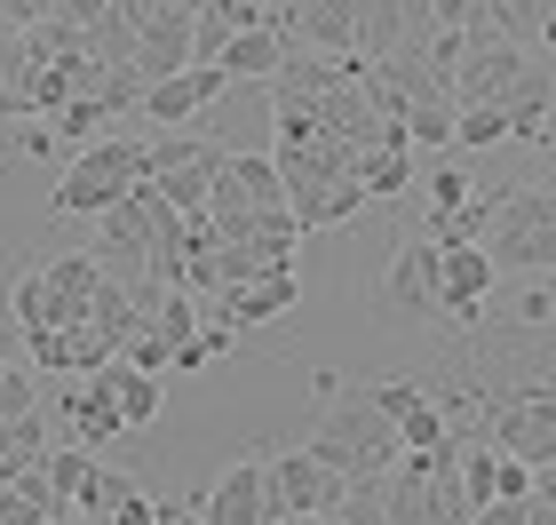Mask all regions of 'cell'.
<instances>
[{"mask_svg":"<svg viewBox=\"0 0 556 525\" xmlns=\"http://www.w3.org/2000/svg\"><path fill=\"white\" fill-rule=\"evenodd\" d=\"M311 454L326 470H342V478H382L406 446H397V422L374 407V390H334V398H326L318 438H311Z\"/></svg>","mask_w":556,"mask_h":525,"instance_id":"cell-1","label":"cell"},{"mask_svg":"<svg viewBox=\"0 0 556 525\" xmlns=\"http://www.w3.org/2000/svg\"><path fill=\"white\" fill-rule=\"evenodd\" d=\"M112 271L96 263V255H48L33 263L16 279L9 295V311H16V327L24 335H56V327H88V311H96V287H104Z\"/></svg>","mask_w":556,"mask_h":525,"instance_id":"cell-2","label":"cell"},{"mask_svg":"<svg viewBox=\"0 0 556 525\" xmlns=\"http://www.w3.org/2000/svg\"><path fill=\"white\" fill-rule=\"evenodd\" d=\"M485 255L493 271H556V191L548 184H509L493 191V223H485Z\"/></svg>","mask_w":556,"mask_h":525,"instance_id":"cell-3","label":"cell"},{"mask_svg":"<svg viewBox=\"0 0 556 525\" xmlns=\"http://www.w3.org/2000/svg\"><path fill=\"white\" fill-rule=\"evenodd\" d=\"M143 175H151V152H143V143H136V136H104V143H88V152L56 175V199H48V208L72 215V223H96L112 199H128Z\"/></svg>","mask_w":556,"mask_h":525,"instance_id":"cell-4","label":"cell"},{"mask_svg":"<svg viewBox=\"0 0 556 525\" xmlns=\"http://www.w3.org/2000/svg\"><path fill=\"white\" fill-rule=\"evenodd\" d=\"M493 454H509L525 470L556 462V390H509L493 407Z\"/></svg>","mask_w":556,"mask_h":525,"instance_id":"cell-5","label":"cell"},{"mask_svg":"<svg viewBox=\"0 0 556 525\" xmlns=\"http://www.w3.org/2000/svg\"><path fill=\"white\" fill-rule=\"evenodd\" d=\"M525 72V48L501 33H462V57H453V104H501Z\"/></svg>","mask_w":556,"mask_h":525,"instance_id":"cell-6","label":"cell"},{"mask_svg":"<svg viewBox=\"0 0 556 525\" xmlns=\"http://www.w3.org/2000/svg\"><path fill=\"white\" fill-rule=\"evenodd\" d=\"M493 255H485V239H438V311L445 318H485V295H493Z\"/></svg>","mask_w":556,"mask_h":525,"instance_id":"cell-7","label":"cell"},{"mask_svg":"<svg viewBox=\"0 0 556 525\" xmlns=\"http://www.w3.org/2000/svg\"><path fill=\"white\" fill-rule=\"evenodd\" d=\"M270 470V502H278V517H326L342 502V470H326L311 446H294V454H278V462H263Z\"/></svg>","mask_w":556,"mask_h":525,"instance_id":"cell-8","label":"cell"},{"mask_svg":"<svg viewBox=\"0 0 556 525\" xmlns=\"http://www.w3.org/2000/svg\"><path fill=\"white\" fill-rule=\"evenodd\" d=\"M199 525H287L278 502H270V470L263 462H231L207 493H199Z\"/></svg>","mask_w":556,"mask_h":525,"instance_id":"cell-9","label":"cell"},{"mask_svg":"<svg viewBox=\"0 0 556 525\" xmlns=\"http://www.w3.org/2000/svg\"><path fill=\"white\" fill-rule=\"evenodd\" d=\"M223 88H231V72H223V64H184V72H167V80H143V104L136 112L160 120V128H191Z\"/></svg>","mask_w":556,"mask_h":525,"instance_id":"cell-10","label":"cell"},{"mask_svg":"<svg viewBox=\"0 0 556 525\" xmlns=\"http://www.w3.org/2000/svg\"><path fill=\"white\" fill-rule=\"evenodd\" d=\"M382 303L390 311H406V318H429L438 311V239H397V255L382 271Z\"/></svg>","mask_w":556,"mask_h":525,"instance_id":"cell-11","label":"cell"},{"mask_svg":"<svg viewBox=\"0 0 556 525\" xmlns=\"http://www.w3.org/2000/svg\"><path fill=\"white\" fill-rule=\"evenodd\" d=\"M184 64H191V0H175V9H151L136 24V72L143 80H167Z\"/></svg>","mask_w":556,"mask_h":525,"instance_id":"cell-12","label":"cell"},{"mask_svg":"<svg viewBox=\"0 0 556 525\" xmlns=\"http://www.w3.org/2000/svg\"><path fill=\"white\" fill-rule=\"evenodd\" d=\"M374 407H382L397 422V446H414V454H429V446H445V407L429 398L421 383H374Z\"/></svg>","mask_w":556,"mask_h":525,"instance_id":"cell-13","label":"cell"},{"mask_svg":"<svg viewBox=\"0 0 556 525\" xmlns=\"http://www.w3.org/2000/svg\"><path fill=\"white\" fill-rule=\"evenodd\" d=\"M72 383L80 390H64L56 398V414H64V430H72V446H88V454H104V446L128 430V422H119V407H112V390L96 383V374H72Z\"/></svg>","mask_w":556,"mask_h":525,"instance_id":"cell-14","label":"cell"},{"mask_svg":"<svg viewBox=\"0 0 556 525\" xmlns=\"http://www.w3.org/2000/svg\"><path fill=\"white\" fill-rule=\"evenodd\" d=\"M294 303H302V279H294V263H278V271H255V279L223 287V318H231V327H263V318L294 311Z\"/></svg>","mask_w":556,"mask_h":525,"instance_id":"cell-15","label":"cell"},{"mask_svg":"<svg viewBox=\"0 0 556 525\" xmlns=\"http://www.w3.org/2000/svg\"><path fill=\"white\" fill-rule=\"evenodd\" d=\"M287 208L302 232H342V223H358L366 191H358V175H326V184H287Z\"/></svg>","mask_w":556,"mask_h":525,"instance_id":"cell-16","label":"cell"},{"mask_svg":"<svg viewBox=\"0 0 556 525\" xmlns=\"http://www.w3.org/2000/svg\"><path fill=\"white\" fill-rule=\"evenodd\" d=\"M96 383L112 390V407H119V422H128V430H151V422H160V407H167V383H160V374H143V366H128V359L96 366Z\"/></svg>","mask_w":556,"mask_h":525,"instance_id":"cell-17","label":"cell"},{"mask_svg":"<svg viewBox=\"0 0 556 525\" xmlns=\"http://www.w3.org/2000/svg\"><path fill=\"white\" fill-rule=\"evenodd\" d=\"M287 48H294V33H278V24H239L215 64L231 72V80H270V72L287 64Z\"/></svg>","mask_w":556,"mask_h":525,"instance_id":"cell-18","label":"cell"},{"mask_svg":"<svg viewBox=\"0 0 556 525\" xmlns=\"http://www.w3.org/2000/svg\"><path fill=\"white\" fill-rule=\"evenodd\" d=\"M501 112H509V143H548V112H556V72H517V88L501 96Z\"/></svg>","mask_w":556,"mask_h":525,"instance_id":"cell-19","label":"cell"},{"mask_svg":"<svg viewBox=\"0 0 556 525\" xmlns=\"http://www.w3.org/2000/svg\"><path fill=\"white\" fill-rule=\"evenodd\" d=\"M215 167H223V143L207 136V143H199V152H191L184 167L151 175V184H160V199H167V208H184V215H207V199H215Z\"/></svg>","mask_w":556,"mask_h":525,"instance_id":"cell-20","label":"cell"},{"mask_svg":"<svg viewBox=\"0 0 556 525\" xmlns=\"http://www.w3.org/2000/svg\"><path fill=\"white\" fill-rule=\"evenodd\" d=\"M215 184H231L247 208H287V175H278V160H263V152H223Z\"/></svg>","mask_w":556,"mask_h":525,"instance_id":"cell-21","label":"cell"},{"mask_svg":"<svg viewBox=\"0 0 556 525\" xmlns=\"http://www.w3.org/2000/svg\"><path fill=\"white\" fill-rule=\"evenodd\" d=\"M350 175H358L366 199H397V191H414V152H406V143H366Z\"/></svg>","mask_w":556,"mask_h":525,"instance_id":"cell-22","label":"cell"},{"mask_svg":"<svg viewBox=\"0 0 556 525\" xmlns=\"http://www.w3.org/2000/svg\"><path fill=\"white\" fill-rule=\"evenodd\" d=\"M88 57H96V64H136V16L119 9V0L88 24Z\"/></svg>","mask_w":556,"mask_h":525,"instance_id":"cell-23","label":"cell"},{"mask_svg":"<svg viewBox=\"0 0 556 525\" xmlns=\"http://www.w3.org/2000/svg\"><path fill=\"white\" fill-rule=\"evenodd\" d=\"M151 335H160V342H167V359H175V350H184V342L199 335V295L167 287L160 303H151Z\"/></svg>","mask_w":556,"mask_h":525,"instance_id":"cell-24","label":"cell"},{"mask_svg":"<svg viewBox=\"0 0 556 525\" xmlns=\"http://www.w3.org/2000/svg\"><path fill=\"white\" fill-rule=\"evenodd\" d=\"M24 88H33V57H24V40L9 33V40H0V120H33Z\"/></svg>","mask_w":556,"mask_h":525,"instance_id":"cell-25","label":"cell"},{"mask_svg":"<svg viewBox=\"0 0 556 525\" xmlns=\"http://www.w3.org/2000/svg\"><path fill=\"white\" fill-rule=\"evenodd\" d=\"M382 478H390V470H382ZM382 478H350L342 502L326 510L318 525H390V517H382Z\"/></svg>","mask_w":556,"mask_h":525,"instance_id":"cell-26","label":"cell"},{"mask_svg":"<svg viewBox=\"0 0 556 525\" xmlns=\"http://www.w3.org/2000/svg\"><path fill=\"white\" fill-rule=\"evenodd\" d=\"M453 143H469V152L509 143V112H501V104H462V112H453Z\"/></svg>","mask_w":556,"mask_h":525,"instance_id":"cell-27","label":"cell"},{"mask_svg":"<svg viewBox=\"0 0 556 525\" xmlns=\"http://www.w3.org/2000/svg\"><path fill=\"white\" fill-rule=\"evenodd\" d=\"M40 470H48V486H56L64 502H80V486L96 478V454L88 446H56V454H40Z\"/></svg>","mask_w":556,"mask_h":525,"instance_id":"cell-28","label":"cell"},{"mask_svg":"<svg viewBox=\"0 0 556 525\" xmlns=\"http://www.w3.org/2000/svg\"><path fill=\"white\" fill-rule=\"evenodd\" d=\"M48 128H56V143H80V152H88L96 128H112V112L96 104V96H72V104H64L56 120H48Z\"/></svg>","mask_w":556,"mask_h":525,"instance_id":"cell-29","label":"cell"},{"mask_svg":"<svg viewBox=\"0 0 556 525\" xmlns=\"http://www.w3.org/2000/svg\"><path fill=\"white\" fill-rule=\"evenodd\" d=\"M485 9H493V33L525 48V40H533V33H541V16L556 9V0H485Z\"/></svg>","mask_w":556,"mask_h":525,"instance_id":"cell-30","label":"cell"},{"mask_svg":"<svg viewBox=\"0 0 556 525\" xmlns=\"http://www.w3.org/2000/svg\"><path fill=\"white\" fill-rule=\"evenodd\" d=\"M128 493H136V486L119 478V470H104V462H96V478L80 486V502H72V510H80V517H112L119 502H128Z\"/></svg>","mask_w":556,"mask_h":525,"instance_id":"cell-31","label":"cell"},{"mask_svg":"<svg viewBox=\"0 0 556 525\" xmlns=\"http://www.w3.org/2000/svg\"><path fill=\"white\" fill-rule=\"evenodd\" d=\"M33 407H40V374L0 366V422H16V414H33Z\"/></svg>","mask_w":556,"mask_h":525,"instance_id":"cell-32","label":"cell"},{"mask_svg":"<svg viewBox=\"0 0 556 525\" xmlns=\"http://www.w3.org/2000/svg\"><path fill=\"white\" fill-rule=\"evenodd\" d=\"M469 175L462 167H438V175H429V215H453V208H469Z\"/></svg>","mask_w":556,"mask_h":525,"instance_id":"cell-33","label":"cell"},{"mask_svg":"<svg viewBox=\"0 0 556 525\" xmlns=\"http://www.w3.org/2000/svg\"><path fill=\"white\" fill-rule=\"evenodd\" d=\"M199 143H207V136H160V143H143V152H151V175H167V167H184V160L199 152Z\"/></svg>","mask_w":556,"mask_h":525,"instance_id":"cell-34","label":"cell"},{"mask_svg":"<svg viewBox=\"0 0 556 525\" xmlns=\"http://www.w3.org/2000/svg\"><path fill=\"white\" fill-rule=\"evenodd\" d=\"M493 493H501V502H525V493H533V470L501 454V462H493Z\"/></svg>","mask_w":556,"mask_h":525,"instance_id":"cell-35","label":"cell"},{"mask_svg":"<svg viewBox=\"0 0 556 525\" xmlns=\"http://www.w3.org/2000/svg\"><path fill=\"white\" fill-rule=\"evenodd\" d=\"M104 9H112V0H40V16H56V24H80V33H88V24L104 16Z\"/></svg>","mask_w":556,"mask_h":525,"instance_id":"cell-36","label":"cell"},{"mask_svg":"<svg viewBox=\"0 0 556 525\" xmlns=\"http://www.w3.org/2000/svg\"><path fill=\"white\" fill-rule=\"evenodd\" d=\"M469 525H533V502H501L493 493L485 510H469Z\"/></svg>","mask_w":556,"mask_h":525,"instance_id":"cell-37","label":"cell"},{"mask_svg":"<svg viewBox=\"0 0 556 525\" xmlns=\"http://www.w3.org/2000/svg\"><path fill=\"white\" fill-rule=\"evenodd\" d=\"M104 525H160V502H143V493H128V502H119Z\"/></svg>","mask_w":556,"mask_h":525,"instance_id":"cell-38","label":"cell"},{"mask_svg":"<svg viewBox=\"0 0 556 525\" xmlns=\"http://www.w3.org/2000/svg\"><path fill=\"white\" fill-rule=\"evenodd\" d=\"M207 359H215V350H207V335H191V342H184V350H175V359H167V366H175V374H199V366H207Z\"/></svg>","mask_w":556,"mask_h":525,"instance_id":"cell-39","label":"cell"},{"mask_svg":"<svg viewBox=\"0 0 556 525\" xmlns=\"http://www.w3.org/2000/svg\"><path fill=\"white\" fill-rule=\"evenodd\" d=\"M525 502H541V510H556V462H541V470H533V493H525Z\"/></svg>","mask_w":556,"mask_h":525,"instance_id":"cell-40","label":"cell"},{"mask_svg":"<svg viewBox=\"0 0 556 525\" xmlns=\"http://www.w3.org/2000/svg\"><path fill=\"white\" fill-rule=\"evenodd\" d=\"M119 9H128V16H136V24H143V16H151V9H175V0H119Z\"/></svg>","mask_w":556,"mask_h":525,"instance_id":"cell-41","label":"cell"},{"mask_svg":"<svg viewBox=\"0 0 556 525\" xmlns=\"http://www.w3.org/2000/svg\"><path fill=\"white\" fill-rule=\"evenodd\" d=\"M533 40H541V48H548V57H556V9L541 16V33H533Z\"/></svg>","mask_w":556,"mask_h":525,"instance_id":"cell-42","label":"cell"},{"mask_svg":"<svg viewBox=\"0 0 556 525\" xmlns=\"http://www.w3.org/2000/svg\"><path fill=\"white\" fill-rule=\"evenodd\" d=\"M72 517H80V510H64V517H48V525H72Z\"/></svg>","mask_w":556,"mask_h":525,"instance_id":"cell-43","label":"cell"},{"mask_svg":"<svg viewBox=\"0 0 556 525\" xmlns=\"http://www.w3.org/2000/svg\"><path fill=\"white\" fill-rule=\"evenodd\" d=\"M0 40H9V24H0Z\"/></svg>","mask_w":556,"mask_h":525,"instance_id":"cell-44","label":"cell"},{"mask_svg":"<svg viewBox=\"0 0 556 525\" xmlns=\"http://www.w3.org/2000/svg\"><path fill=\"white\" fill-rule=\"evenodd\" d=\"M0 366H9V359H0Z\"/></svg>","mask_w":556,"mask_h":525,"instance_id":"cell-45","label":"cell"}]
</instances>
